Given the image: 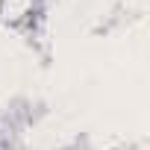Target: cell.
<instances>
[]
</instances>
